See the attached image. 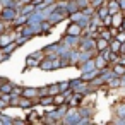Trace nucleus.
Instances as JSON below:
<instances>
[{"mask_svg":"<svg viewBox=\"0 0 125 125\" xmlns=\"http://www.w3.org/2000/svg\"><path fill=\"white\" fill-rule=\"evenodd\" d=\"M103 4H104V0H91V5H93V9H94V10H96L98 7H101Z\"/></svg>","mask_w":125,"mask_h":125,"instance_id":"obj_17","label":"nucleus"},{"mask_svg":"<svg viewBox=\"0 0 125 125\" xmlns=\"http://www.w3.org/2000/svg\"><path fill=\"white\" fill-rule=\"evenodd\" d=\"M7 81V77H4V75H0V87H2V84Z\"/></svg>","mask_w":125,"mask_h":125,"instance_id":"obj_21","label":"nucleus"},{"mask_svg":"<svg viewBox=\"0 0 125 125\" xmlns=\"http://www.w3.org/2000/svg\"><path fill=\"white\" fill-rule=\"evenodd\" d=\"M10 108V104H9V101H5L4 98H0V111H7Z\"/></svg>","mask_w":125,"mask_h":125,"instance_id":"obj_16","label":"nucleus"},{"mask_svg":"<svg viewBox=\"0 0 125 125\" xmlns=\"http://www.w3.org/2000/svg\"><path fill=\"white\" fill-rule=\"evenodd\" d=\"M41 115L43 113H38L33 108V110H29V115L26 116V120H28V123H41Z\"/></svg>","mask_w":125,"mask_h":125,"instance_id":"obj_7","label":"nucleus"},{"mask_svg":"<svg viewBox=\"0 0 125 125\" xmlns=\"http://www.w3.org/2000/svg\"><path fill=\"white\" fill-rule=\"evenodd\" d=\"M22 96H26V98H31V99H38V96H40V93H38V87L22 86Z\"/></svg>","mask_w":125,"mask_h":125,"instance_id":"obj_5","label":"nucleus"},{"mask_svg":"<svg viewBox=\"0 0 125 125\" xmlns=\"http://www.w3.org/2000/svg\"><path fill=\"white\" fill-rule=\"evenodd\" d=\"M120 7H122V9H125V0H120Z\"/></svg>","mask_w":125,"mask_h":125,"instance_id":"obj_22","label":"nucleus"},{"mask_svg":"<svg viewBox=\"0 0 125 125\" xmlns=\"http://www.w3.org/2000/svg\"><path fill=\"white\" fill-rule=\"evenodd\" d=\"M24 123H28L26 118H14L12 120V125H24Z\"/></svg>","mask_w":125,"mask_h":125,"instance_id":"obj_19","label":"nucleus"},{"mask_svg":"<svg viewBox=\"0 0 125 125\" xmlns=\"http://www.w3.org/2000/svg\"><path fill=\"white\" fill-rule=\"evenodd\" d=\"M9 28H10V24L4 22V21H0V34H2V33H5V31H7Z\"/></svg>","mask_w":125,"mask_h":125,"instance_id":"obj_18","label":"nucleus"},{"mask_svg":"<svg viewBox=\"0 0 125 125\" xmlns=\"http://www.w3.org/2000/svg\"><path fill=\"white\" fill-rule=\"evenodd\" d=\"M0 120H2V125H12L14 116H9L5 111H0Z\"/></svg>","mask_w":125,"mask_h":125,"instance_id":"obj_13","label":"nucleus"},{"mask_svg":"<svg viewBox=\"0 0 125 125\" xmlns=\"http://www.w3.org/2000/svg\"><path fill=\"white\" fill-rule=\"evenodd\" d=\"M123 21H125V19H123L122 10H120V12H116V14H113V16H111V28H118V29H120V28H122V24H123Z\"/></svg>","mask_w":125,"mask_h":125,"instance_id":"obj_8","label":"nucleus"},{"mask_svg":"<svg viewBox=\"0 0 125 125\" xmlns=\"http://www.w3.org/2000/svg\"><path fill=\"white\" fill-rule=\"evenodd\" d=\"M106 5H108V12H110L111 16L122 10V7H120V2H118V0H110V2H106Z\"/></svg>","mask_w":125,"mask_h":125,"instance_id":"obj_10","label":"nucleus"},{"mask_svg":"<svg viewBox=\"0 0 125 125\" xmlns=\"http://www.w3.org/2000/svg\"><path fill=\"white\" fill-rule=\"evenodd\" d=\"M10 57H12V53H5L2 48H0V63H4V62L10 60Z\"/></svg>","mask_w":125,"mask_h":125,"instance_id":"obj_15","label":"nucleus"},{"mask_svg":"<svg viewBox=\"0 0 125 125\" xmlns=\"http://www.w3.org/2000/svg\"><path fill=\"white\" fill-rule=\"evenodd\" d=\"M31 41V38H28V36H24V34H21V31H19V36L16 38V45L21 48V46H24L26 43H29Z\"/></svg>","mask_w":125,"mask_h":125,"instance_id":"obj_12","label":"nucleus"},{"mask_svg":"<svg viewBox=\"0 0 125 125\" xmlns=\"http://www.w3.org/2000/svg\"><path fill=\"white\" fill-rule=\"evenodd\" d=\"M19 9L12 7V5H5V7H0V21H4L7 24H12V21L17 17Z\"/></svg>","mask_w":125,"mask_h":125,"instance_id":"obj_1","label":"nucleus"},{"mask_svg":"<svg viewBox=\"0 0 125 125\" xmlns=\"http://www.w3.org/2000/svg\"><path fill=\"white\" fill-rule=\"evenodd\" d=\"M60 93V86H58V82H53V84H48V94H52V96H55V94H58Z\"/></svg>","mask_w":125,"mask_h":125,"instance_id":"obj_14","label":"nucleus"},{"mask_svg":"<svg viewBox=\"0 0 125 125\" xmlns=\"http://www.w3.org/2000/svg\"><path fill=\"white\" fill-rule=\"evenodd\" d=\"M94 65H96V69H98V70H103V69H106V67H108V60L99 53V55H96V57H94Z\"/></svg>","mask_w":125,"mask_h":125,"instance_id":"obj_9","label":"nucleus"},{"mask_svg":"<svg viewBox=\"0 0 125 125\" xmlns=\"http://www.w3.org/2000/svg\"><path fill=\"white\" fill-rule=\"evenodd\" d=\"M36 10V5L34 4H28V5H22L21 9H19V12L21 14H24V16H31L33 12Z\"/></svg>","mask_w":125,"mask_h":125,"instance_id":"obj_11","label":"nucleus"},{"mask_svg":"<svg viewBox=\"0 0 125 125\" xmlns=\"http://www.w3.org/2000/svg\"><path fill=\"white\" fill-rule=\"evenodd\" d=\"M36 104H38V99H31V98H26V96L21 94V98H19V106H17V108L29 111V110H33Z\"/></svg>","mask_w":125,"mask_h":125,"instance_id":"obj_2","label":"nucleus"},{"mask_svg":"<svg viewBox=\"0 0 125 125\" xmlns=\"http://www.w3.org/2000/svg\"><path fill=\"white\" fill-rule=\"evenodd\" d=\"M82 31H84V29H82V28H81L77 22L70 21V22H69V26L65 28V33H63V34H70V36H81V34H82Z\"/></svg>","mask_w":125,"mask_h":125,"instance_id":"obj_3","label":"nucleus"},{"mask_svg":"<svg viewBox=\"0 0 125 125\" xmlns=\"http://www.w3.org/2000/svg\"><path fill=\"white\" fill-rule=\"evenodd\" d=\"M115 38H116L120 43H125V33H122L120 29H118V33H116V36H115Z\"/></svg>","mask_w":125,"mask_h":125,"instance_id":"obj_20","label":"nucleus"},{"mask_svg":"<svg viewBox=\"0 0 125 125\" xmlns=\"http://www.w3.org/2000/svg\"><path fill=\"white\" fill-rule=\"evenodd\" d=\"M38 106H41V108H50V106H53V96H52V94L40 96V98H38Z\"/></svg>","mask_w":125,"mask_h":125,"instance_id":"obj_6","label":"nucleus"},{"mask_svg":"<svg viewBox=\"0 0 125 125\" xmlns=\"http://www.w3.org/2000/svg\"><path fill=\"white\" fill-rule=\"evenodd\" d=\"M40 67V60L38 58H34L31 53L26 57V62H24V69H22V72H29V70H33V69H38Z\"/></svg>","mask_w":125,"mask_h":125,"instance_id":"obj_4","label":"nucleus"}]
</instances>
